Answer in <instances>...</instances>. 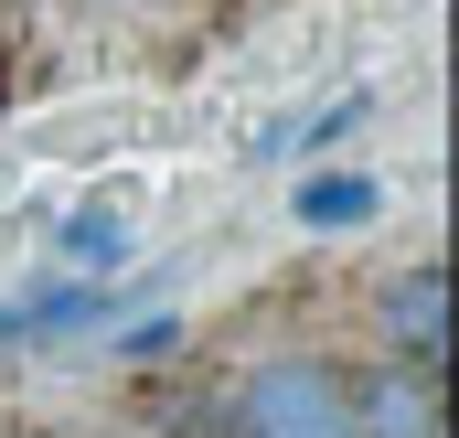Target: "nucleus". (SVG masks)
Wrapping results in <instances>:
<instances>
[{"label": "nucleus", "instance_id": "obj_1", "mask_svg": "<svg viewBox=\"0 0 459 438\" xmlns=\"http://www.w3.org/2000/svg\"><path fill=\"white\" fill-rule=\"evenodd\" d=\"M235 438H352V374L321 353H267L225 396Z\"/></svg>", "mask_w": 459, "mask_h": 438}, {"label": "nucleus", "instance_id": "obj_2", "mask_svg": "<svg viewBox=\"0 0 459 438\" xmlns=\"http://www.w3.org/2000/svg\"><path fill=\"white\" fill-rule=\"evenodd\" d=\"M374 331H385V364L438 374V364H449V267H438V257L395 267V278L374 289Z\"/></svg>", "mask_w": 459, "mask_h": 438}, {"label": "nucleus", "instance_id": "obj_3", "mask_svg": "<svg viewBox=\"0 0 459 438\" xmlns=\"http://www.w3.org/2000/svg\"><path fill=\"white\" fill-rule=\"evenodd\" d=\"M352 438H449V417H438V374H417V364H374V374L352 385Z\"/></svg>", "mask_w": 459, "mask_h": 438}, {"label": "nucleus", "instance_id": "obj_4", "mask_svg": "<svg viewBox=\"0 0 459 438\" xmlns=\"http://www.w3.org/2000/svg\"><path fill=\"white\" fill-rule=\"evenodd\" d=\"M289 215L310 224V235H342V224L385 215V182H374V171H310V182L289 193Z\"/></svg>", "mask_w": 459, "mask_h": 438}, {"label": "nucleus", "instance_id": "obj_5", "mask_svg": "<svg viewBox=\"0 0 459 438\" xmlns=\"http://www.w3.org/2000/svg\"><path fill=\"white\" fill-rule=\"evenodd\" d=\"M86 278H108L117 257H128V215H108V204H86V215H65V235H54Z\"/></svg>", "mask_w": 459, "mask_h": 438}, {"label": "nucleus", "instance_id": "obj_6", "mask_svg": "<svg viewBox=\"0 0 459 438\" xmlns=\"http://www.w3.org/2000/svg\"><path fill=\"white\" fill-rule=\"evenodd\" d=\"M171 342H182V321H139V331H128V342H117V353H139V364H160Z\"/></svg>", "mask_w": 459, "mask_h": 438}]
</instances>
